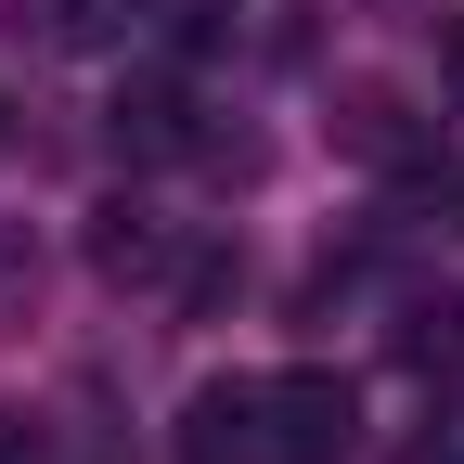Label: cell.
I'll list each match as a JSON object with an SVG mask.
<instances>
[{"mask_svg": "<svg viewBox=\"0 0 464 464\" xmlns=\"http://www.w3.org/2000/svg\"><path fill=\"white\" fill-rule=\"evenodd\" d=\"M103 130H116V155H181V142H194V103L168 91V78H130Z\"/></svg>", "mask_w": 464, "mask_h": 464, "instance_id": "cell-3", "label": "cell"}, {"mask_svg": "<svg viewBox=\"0 0 464 464\" xmlns=\"http://www.w3.org/2000/svg\"><path fill=\"white\" fill-rule=\"evenodd\" d=\"M91 258H103V271H116V284H142V271H168V232H155V219H142V207H116V219H103V232H91Z\"/></svg>", "mask_w": 464, "mask_h": 464, "instance_id": "cell-5", "label": "cell"}, {"mask_svg": "<svg viewBox=\"0 0 464 464\" xmlns=\"http://www.w3.org/2000/svg\"><path fill=\"white\" fill-rule=\"evenodd\" d=\"M181 464H271L258 451V387L246 374H207L181 400Z\"/></svg>", "mask_w": 464, "mask_h": 464, "instance_id": "cell-2", "label": "cell"}, {"mask_svg": "<svg viewBox=\"0 0 464 464\" xmlns=\"http://www.w3.org/2000/svg\"><path fill=\"white\" fill-rule=\"evenodd\" d=\"M335 130L362 142V155H413V130H400V103H387V91H348V116H335Z\"/></svg>", "mask_w": 464, "mask_h": 464, "instance_id": "cell-6", "label": "cell"}, {"mask_svg": "<svg viewBox=\"0 0 464 464\" xmlns=\"http://www.w3.org/2000/svg\"><path fill=\"white\" fill-rule=\"evenodd\" d=\"M439 65H451V91H464V26H451V39H439Z\"/></svg>", "mask_w": 464, "mask_h": 464, "instance_id": "cell-9", "label": "cell"}, {"mask_svg": "<svg viewBox=\"0 0 464 464\" xmlns=\"http://www.w3.org/2000/svg\"><path fill=\"white\" fill-rule=\"evenodd\" d=\"M426 464H464V413H451V426H439V439H426Z\"/></svg>", "mask_w": 464, "mask_h": 464, "instance_id": "cell-8", "label": "cell"}, {"mask_svg": "<svg viewBox=\"0 0 464 464\" xmlns=\"http://www.w3.org/2000/svg\"><path fill=\"white\" fill-rule=\"evenodd\" d=\"M39 14H52V52H116L142 26V0H39Z\"/></svg>", "mask_w": 464, "mask_h": 464, "instance_id": "cell-4", "label": "cell"}, {"mask_svg": "<svg viewBox=\"0 0 464 464\" xmlns=\"http://www.w3.org/2000/svg\"><path fill=\"white\" fill-rule=\"evenodd\" d=\"M258 451H271V464H348V451H362V387L323 374V362L271 374V387H258Z\"/></svg>", "mask_w": 464, "mask_h": 464, "instance_id": "cell-1", "label": "cell"}, {"mask_svg": "<svg viewBox=\"0 0 464 464\" xmlns=\"http://www.w3.org/2000/svg\"><path fill=\"white\" fill-rule=\"evenodd\" d=\"M0 464H65V451H52V426H39V413H0Z\"/></svg>", "mask_w": 464, "mask_h": 464, "instance_id": "cell-7", "label": "cell"}]
</instances>
